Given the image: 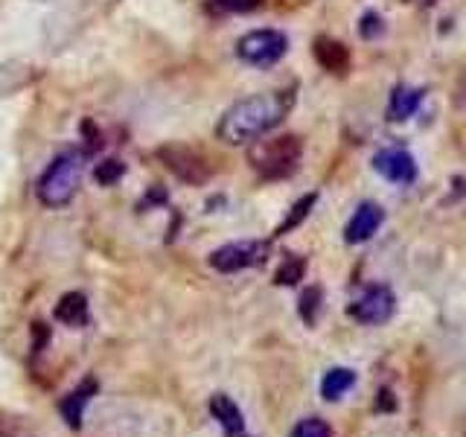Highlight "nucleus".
I'll list each match as a JSON object with an SVG mask.
<instances>
[{"mask_svg":"<svg viewBox=\"0 0 466 437\" xmlns=\"http://www.w3.org/2000/svg\"><path fill=\"white\" fill-rule=\"evenodd\" d=\"M291 106L289 94H257L230 106L216 126V135L230 146L257 140L283 120Z\"/></svg>","mask_w":466,"mask_h":437,"instance_id":"1","label":"nucleus"},{"mask_svg":"<svg viewBox=\"0 0 466 437\" xmlns=\"http://www.w3.org/2000/svg\"><path fill=\"white\" fill-rule=\"evenodd\" d=\"M82 158L85 152H73V149L53 158V164L44 169L35 187L41 204H47V208H65V204L73 201L82 178Z\"/></svg>","mask_w":466,"mask_h":437,"instance_id":"2","label":"nucleus"},{"mask_svg":"<svg viewBox=\"0 0 466 437\" xmlns=\"http://www.w3.org/2000/svg\"><path fill=\"white\" fill-rule=\"evenodd\" d=\"M300 140L295 135H280L268 140H254L248 149V164H251L262 178H286L300 164Z\"/></svg>","mask_w":466,"mask_h":437,"instance_id":"3","label":"nucleus"},{"mask_svg":"<svg viewBox=\"0 0 466 437\" xmlns=\"http://www.w3.org/2000/svg\"><path fill=\"white\" fill-rule=\"evenodd\" d=\"M266 257H268V242H257V239L230 242V245L216 248L210 254V266L222 274H233V271L259 266V262H266Z\"/></svg>","mask_w":466,"mask_h":437,"instance_id":"4","label":"nucleus"},{"mask_svg":"<svg viewBox=\"0 0 466 437\" xmlns=\"http://www.w3.org/2000/svg\"><path fill=\"white\" fill-rule=\"evenodd\" d=\"M286 47L289 41L283 33H277V29H254V33L239 38L237 53L248 65H274L277 58H283Z\"/></svg>","mask_w":466,"mask_h":437,"instance_id":"5","label":"nucleus"},{"mask_svg":"<svg viewBox=\"0 0 466 437\" xmlns=\"http://www.w3.org/2000/svg\"><path fill=\"white\" fill-rule=\"evenodd\" d=\"M157 158L164 160V167L172 175H178L187 184H204L210 178V167L204 164V158L187 149V146H164V149H157Z\"/></svg>","mask_w":466,"mask_h":437,"instance_id":"6","label":"nucleus"},{"mask_svg":"<svg viewBox=\"0 0 466 437\" xmlns=\"http://www.w3.org/2000/svg\"><path fill=\"white\" fill-rule=\"evenodd\" d=\"M393 310H397L393 291L388 286H370L353 306H350V315H353L359 324L376 327V324H385V320L393 315Z\"/></svg>","mask_w":466,"mask_h":437,"instance_id":"7","label":"nucleus"},{"mask_svg":"<svg viewBox=\"0 0 466 437\" xmlns=\"http://www.w3.org/2000/svg\"><path fill=\"white\" fill-rule=\"evenodd\" d=\"M373 167L376 172L382 175L388 181H397V184H411L417 178V167H414V158L402 152V149H385L373 158Z\"/></svg>","mask_w":466,"mask_h":437,"instance_id":"8","label":"nucleus"},{"mask_svg":"<svg viewBox=\"0 0 466 437\" xmlns=\"http://www.w3.org/2000/svg\"><path fill=\"white\" fill-rule=\"evenodd\" d=\"M99 393V382L94 376H87L85 382L79 388H73L67 397L58 402V412H62L65 422L70 429H82V417H85V405L91 402L94 397Z\"/></svg>","mask_w":466,"mask_h":437,"instance_id":"9","label":"nucleus"},{"mask_svg":"<svg viewBox=\"0 0 466 437\" xmlns=\"http://www.w3.org/2000/svg\"><path fill=\"white\" fill-rule=\"evenodd\" d=\"M382 218H385V213H382V208H379V204L364 201L361 208L356 210V216L350 218V225H347V230H344V239H347L350 245L368 242V239L373 237V233L379 230V225H382Z\"/></svg>","mask_w":466,"mask_h":437,"instance_id":"10","label":"nucleus"},{"mask_svg":"<svg viewBox=\"0 0 466 437\" xmlns=\"http://www.w3.org/2000/svg\"><path fill=\"white\" fill-rule=\"evenodd\" d=\"M56 320L58 324H67V327H85L91 320V310H87V298L82 291H67L62 295V300L56 303Z\"/></svg>","mask_w":466,"mask_h":437,"instance_id":"11","label":"nucleus"},{"mask_svg":"<svg viewBox=\"0 0 466 437\" xmlns=\"http://www.w3.org/2000/svg\"><path fill=\"white\" fill-rule=\"evenodd\" d=\"M210 414L218 420V426H222L230 437L242 434V429H245L242 412L230 397H225V393H216V397H210Z\"/></svg>","mask_w":466,"mask_h":437,"instance_id":"12","label":"nucleus"},{"mask_svg":"<svg viewBox=\"0 0 466 437\" xmlns=\"http://www.w3.org/2000/svg\"><path fill=\"white\" fill-rule=\"evenodd\" d=\"M315 58L318 65L329 70V73H344L350 65V53L341 41H332V38H318L315 41Z\"/></svg>","mask_w":466,"mask_h":437,"instance_id":"13","label":"nucleus"},{"mask_svg":"<svg viewBox=\"0 0 466 437\" xmlns=\"http://www.w3.org/2000/svg\"><path fill=\"white\" fill-rule=\"evenodd\" d=\"M420 102H422V91H420V87H405V85H400L397 91L390 94L388 111H390L393 120H408V117H411L420 108Z\"/></svg>","mask_w":466,"mask_h":437,"instance_id":"14","label":"nucleus"},{"mask_svg":"<svg viewBox=\"0 0 466 437\" xmlns=\"http://www.w3.org/2000/svg\"><path fill=\"white\" fill-rule=\"evenodd\" d=\"M356 385V373L350 368H332L324 379H320V393L324 400H339Z\"/></svg>","mask_w":466,"mask_h":437,"instance_id":"15","label":"nucleus"},{"mask_svg":"<svg viewBox=\"0 0 466 437\" xmlns=\"http://www.w3.org/2000/svg\"><path fill=\"white\" fill-rule=\"evenodd\" d=\"M126 175V164H120L116 158H108V160H99V164L94 167V178H96V184H102V187H111V184H116Z\"/></svg>","mask_w":466,"mask_h":437,"instance_id":"16","label":"nucleus"},{"mask_svg":"<svg viewBox=\"0 0 466 437\" xmlns=\"http://www.w3.org/2000/svg\"><path fill=\"white\" fill-rule=\"evenodd\" d=\"M315 201H318V196H315V193L303 196V198H300V201L295 204V208H291V213L286 216V222H283L280 228H277V237H283V233H289L291 228H298V225L303 222V218L309 216V208H312Z\"/></svg>","mask_w":466,"mask_h":437,"instance_id":"17","label":"nucleus"},{"mask_svg":"<svg viewBox=\"0 0 466 437\" xmlns=\"http://www.w3.org/2000/svg\"><path fill=\"white\" fill-rule=\"evenodd\" d=\"M303 271H306V262L303 259H298V257H286V262L280 269H277V274H274V280H277V286H295L300 277H303Z\"/></svg>","mask_w":466,"mask_h":437,"instance_id":"18","label":"nucleus"},{"mask_svg":"<svg viewBox=\"0 0 466 437\" xmlns=\"http://www.w3.org/2000/svg\"><path fill=\"white\" fill-rule=\"evenodd\" d=\"M289 437H332L329 426L324 420H318V417H309V420H300L295 429H291Z\"/></svg>","mask_w":466,"mask_h":437,"instance_id":"19","label":"nucleus"},{"mask_svg":"<svg viewBox=\"0 0 466 437\" xmlns=\"http://www.w3.org/2000/svg\"><path fill=\"white\" fill-rule=\"evenodd\" d=\"M318 310H320V289L312 286L300 295V318L306 320V324H315Z\"/></svg>","mask_w":466,"mask_h":437,"instance_id":"20","label":"nucleus"},{"mask_svg":"<svg viewBox=\"0 0 466 437\" xmlns=\"http://www.w3.org/2000/svg\"><path fill=\"white\" fill-rule=\"evenodd\" d=\"M359 33H361V38H376L379 33H382V18H379L376 12H368V15L361 18Z\"/></svg>","mask_w":466,"mask_h":437,"instance_id":"21","label":"nucleus"},{"mask_svg":"<svg viewBox=\"0 0 466 437\" xmlns=\"http://www.w3.org/2000/svg\"><path fill=\"white\" fill-rule=\"evenodd\" d=\"M257 4V0H210V6L216 12H245L251 9Z\"/></svg>","mask_w":466,"mask_h":437,"instance_id":"22","label":"nucleus"},{"mask_svg":"<svg viewBox=\"0 0 466 437\" xmlns=\"http://www.w3.org/2000/svg\"><path fill=\"white\" fill-rule=\"evenodd\" d=\"M237 437H245V434H237Z\"/></svg>","mask_w":466,"mask_h":437,"instance_id":"23","label":"nucleus"}]
</instances>
